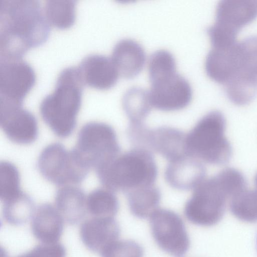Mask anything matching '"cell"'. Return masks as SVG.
<instances>
[{
    "label": "cell",
    "mask_w": 257,
    "mask_h": 257,
    "mask_svg": "<svg viewBox=\"0 0 257 257\" xmlns=\"http://www.w3.org/2000/svg\"><path fill=\"white\" fill-rule=\"evenodd\" d=\"M66 254V249L62 244L43 243L17 257H65Z\"/></svg>",
    "instance_id": "33"
},
{
    "label": "cell",
    "mask_w": 257,
    "mask_h": 257,
    "mask_svg": "<svg viewBox=\"0 0 257 257\" xmlns=\"http://www.w3.org/2000/svg\"><path fill=\"white\" fill-rule=\"evenodd\" d=\"M124 194L131 213L141 219L150 217L158 209L161 198V191L155 184L138 188Z\"/></svg>",
    "instance_id": "21"
},
{
    "label": "cell",
    "mask_w": 257,
    "mask_h": 257,
    "mask_svg": "<svg viewBox=\"0 0 257 257\" xmlns=\"http://www.w3.org/2000/svg\"><path fill=\"white\" fill-rule=\"evenodd\" d=\"M20 177L19 170L13 163L3 161L0 163V198L2 202L19 195Z\"/></svg>",
    "instance_id": "28"
},
{
    "label": "cell",
    "mask_w": 257,
    "mask_h": 257,
    "mask_svg": "<svg viewBox=\"0 0 257 257\" xmlns=\"http://www.w3.org/2000/svg\"><path fill=\"white\" fill-rule=\"evenodd\" d=\"M50 32L38 1H0V58H22L45 43Z\"/></svg>",
    "instance_id": "1"
},
{
    "label": "cell",
    "mask_w": 257,
    "mask_h": 257,
    "mask_svg": "<svg viewBox=\"0 0 257 257\" xmlns=\"http://www.w3.org/2000/svg\"><path fill=\"white\" fill-rule=\"evenodd\" d=\"M164 177L172 187L189 190L194 189L206 177V169L199 160L186 155L169 162Z\"/></svg>",
    "instance_id": "14"
},
{
    "label": "cell",
    "mask_w": 257,
    "mask_h": 257,
    "mask_svg": "<svg viewBox=\"0 0 257 257\" xmlns=\"http://www.w3.org/2000/svg\"><path fill=\"white\" fill-rule=\"evenodd\" d=\"M3 216L10 224L20 225L32 218L36 208L32 198L22 191L19 195L3 202Z\"/></svg>",
    "instance_id": "24"
},
{
    "label": "cell",
    "mask_w": 257,
    "mask_h": 257,
    "mask_svg": "<svg viewBox=\"0 0 257 257\" xmlns=\"http://www.w3.org/2000/svg\"><path fill=\"white\" fill-rule=\"evenodd\" d=\"M254 184L255 186L256 189L257 190V173L256 174L254 177Z\"/></svg>",
    "instance_id": "34"
},
{
    "label": "cell",
    "mask_w": 257,
    "mask_h": 257,
    "mask_svg": "<svg viewBox=\"0 0 257 257\" xmlns=\"http://www.w3.org/2000/svg\"><path fill=\"white\" fill-rule=\"evenodd\" d=\"M75 1H46L44 13L50 25L60 29L69 28L76 18Z\"/></svg>",
    "instance_id": "26"
},
{
    "label": "cell",
    "mask_w": 257,
    "mask_h": 257,
    "mask_svg": "<svg viewBox=\"0 0 257 257\" xmlns=\"http://www.w3.org/2000/svg\"><path fill=\"white\" fill-rule=\"evenodd\" d=\"M122 104L132 123L143 122L153 107L149 91L138 87L131 88L124 94Z\"/></svg>",
    "instance_id": "23"
},
{
    "label": "cell",
    "mask_w": 257,
    "mask_h": 257,
    "mask_svg": "<svg viewBox=\"0 0 257 257\" xmlns=\"http://www.w3.org/2000/svg\"><path fill=\"white\" fill-rule=\"evenodd\" d=\"M151 83L149 91L151 104L157 109L175 111L190 103L192 96L188 81L177 72L156 79Z\"/></svg>",
    "instance_id": "10"
},
{
    "label": "cell",
    "mask_w": 257,
    "mask_h": 257,
    "mask_svg": "<svg viewBox=\"0 0 257 257\" xmlns=\"http://www.w3.org/2000/svg\"><path fill=\"white\" fill-rule=\"evenodd\" d=\"M55 205L63 220L70 224L80 222L87 211L85 194L81 188L75 185L62 186L58 190Z\"/></svg>",
    "instance_id": "20"
},
{
    "label": "cell",
    "mask_w": 257,
    "mask_h": 257,
    "mask_svg": "<svg viewBox=\"0 0 257 257\" xmlns=\"http://www.w3.org/2000/svg\"><path fill=\"white\" fill-rule=\"evenodd\" d=\"M84 85L77 67L65 68L58 75L53 92L40 103L43 120L60 138L69 137L75 128Z\"/></svg>",
    "instance_id": "2"
},
{
    "label": "cell",
    "mask_w": 257,
    "mask_h": 257,
    "mask_svg": "<svg viewBox=\"0 0 257 257\" xmlns=\"http://www.w3.org/2000/svg\"><path fill=\"white\" fill-rule=\"evenodd\" d=\"M144 253L142 246L132 240H117L100 252L101 257H143Z\"/></svg>",
    "instance_id": "32"
},
{
    "label": "cell",
    "mask_w": 257,
    "mask_h": 257,
    "mask_svg": "<svg viewBox=\"0 0 257 257\" xmlns=\"http://www.w3.org/2000/svg\"><path fill=\"white\" fill-rule=\"evenodd\" d=\"M63 221L55 206L43 203L36 208L31 218L32 232L43 243H57L62 234Z\"/></svg>",
    "instance_id": "18"
},
{
    "label": "cell",
    "mask_w": 257,
    "mask_h": 257,
    "mask_svg": "<svg viewBox=\"0 0 257 257\" xmlns=\"http://www.w3.org/2000/svg\"><path fill=\"white\" fill-rule=\"evenodd\" d=\"M96 174L105 189L124 194L138 188L154 185L158 169L152 152L134 148L120 154Z\"/></svg>",
    "instance_id": "3"
},
{
    "label": "cell",
    "mask_w": 257,
    "mask_h": 257,
    "mask_svg": "<svg viewBox=\"0 0 257 257\" xmlns=\"http://www.w3.org/2000/svg\"><path fill=\"white\" fill-rule=\"evenodd\" d=\"M80 160L95 172L104 168L119 155L121 148L114 129L109 124L91 121L80 130L72 149Z\"/></svg>",
    "instance_id": "5"
},
{
    "label": "cell",
    "mask_w": 257,
    "mask_h": 257,
    "mask_svg": "<svg viewBox=\"0 0 257 257\" xmlns=\"http://www.w3.org/2000/svg\"><path fill=\"white\" fill-rule=\"evenodd\" d=\"M240 70L257 76V36L238 42Z\"/></svg>",
    "instance_id": "31"
},
{
    "label": "cell",
    "mask_w": 257,
    "mask_h": 257,
    "mask_svg": "<svg viewBox=\"0 0 257 257\" xmlns=\"http://www.w3.org/2000/svg\"><path fill=\"white\" fill-rule=\"evenodd\" d=\"M120 229L114 217H93L86 220L80 228L81 239L89 250L100 253L118 240Z\"/></svg>",
    "instance_id": "16"
},
{
    "label": "cell",
    "mask_w": 257,
    "mask_h": 257,
    "mask_svg": "<svg viewBox=\"0 0 257 257\" xmlns=\"http://www.w3.org/2000/svg\"><path fill=\"white\" fill-rule=\"evenodd\" d=\"M0 125L8 139L17 144H31L38 136L35 116L22 106L0 104Z\"/></svg>",
    "instance_id": "11"
},
{
    "label": "cell",
    "mask_w": 257,
    "mask_h": 257,
    "mask_svg": "<svg viewBox=\"0 0 257 257\" xmlns=\"http://www.w3.org/2000/svg\"><path fill=\"white\" fill-rule=\"evenodd\" d=\"M77 68L84 85L99 90L112 87L119 75L111 58L100 54L84 57Z\"/></svg>",
    "instance_id": "13"
},
{
    "label": "cell",
    "mask_w": 257,
    "mask_h": 257,
    "mask_svg": "<svg viewBox=\"0 0 257 257\" xmlns=\"http://www.w3.org/2000/svg\"><path fill=\"white\" fill-rule=\"evenodd\" d=\"M37 167L46 180L62 187L81 183L90 170L72 150L68 151L59 143L51 144L42 151Z\"/></svg>",
    "instance_id": "6"
},
{
    "label": "cell",
    "mask_w": 257,
    "mask_h": 257,
    "mask_svg": "<svg viewBox=\"0 0 257 257\" xmlns=\"http://www.w3.org/2000/svg\"><path fill=\"white\" fill-rule=\"evenodd\" d=\"M35 81L33 69L22 58H0V103L22 106Z\"/></svg>",
    "instance_id": "9"
},
{
    "label": "cell",
    "mask_w": 257,
    "mask_h": 257,
    "mask_svg": "<svg viewBox=\"0 0 257 257\" xmlns=\"http://www.w3.org/2000/svg\"><path fill=\"white\" fill-rule=\"evenodd\" d=\"M186 136V134L182 131L170 126L149 128L146 149L161 155L170 162L188 155Z\"/></svg>",
    "instance_id": "15"
},
{
    "label": "cell",
    "mask_w": 257,
    "mask_h": 257,
    "mask_svg": "<svg viewBox=\"0 0 257 257\" xmlns=\"http://www.w3.org/2000/svg\"><path fill=\"white\" fill-rule=\"evenodd\" d=\"M229 198L215 175L205 178L194 189L184 207L186 218L199 226H211L224 216Z\"/></svg>",
    "instance_id": "7"
},
{
    "label": "cell",
    "mask_w": 257,
    "mask_h": 257,
    "mask_svg": "<svg viewBox=\"0 0 257 257\" xmlns=\"http://www.w3.org/2000/svg\"><path fill=\"white\" fill-rule=\"evenodd\" d=\"M225 127L226 120L220 111L208 112L186 134L187 155L211 165L228 163L232 148L225 136Z\"/></svg>",
    "instance_id": "4"
},
{
    "label": "cell",
    "mask_w": 257,
    "mask_h": 257,
    "mask_svg": "<svg viewBox=\"0 0 257 257\" xmlns=\"http://www.w3.org/2000/svg\"><path fill=\"white\" fill-rule=\"evenodd\" d=\"M176 62L173 56L165 50L154 52L149 61V74L151 82L176 72Z\"/></svg>",
    "instance_id": "29"
},
{
    "label": "cell",
    "mask_w": 257,
    "mask_h": 257,
    "mask_svg": "<svg viewBox=\"0 0 257 257\" xmlns=\"http://www.w3.org/2000/svg\"><path fill=\"white\" fill-rule=\"evenodd\" d=\"M152 235L163 250L182 257L190 247V239L183 220L174 211L158 209L150 217Z\"/></svg>",
    "instance_id": "8"
},
{
    "label": "cell",
    "mask_w": 257,
    "mask_h": 257,
    "mask_svg": "<svg viewBox=\"0 0 257 257\" xmlns=\"http://www.w3.org/2000/svg\"><path fill=\"white\" fill-rule=\"evenodd\" d=\"M256 17V1L223 0L217 5L213 26L236 38L240 29Z\"/></svg>",
    "instance_id": "12"
},
{
    "label": "cell",
    "mask_w": 257,
    "mask_h": 257,
    "mask_svg": "<svg viewBox=\"0 0 257 257\" xmlns=\"http://www.w3.org/2000/svg\"><path fill=\"white\" fill-rule=\"evenodd\" d=\"M111 59L119 74L130 79L136 76L143 68L146 54L142 46L131 39H122L113 47Z\"/></svg>",
    "instance_id": "19"
},
{
    "label": "cell",
    "mask_w": 257,
    "mask_h": 257,
    "mask_svg": "<svg viewBox=\"0 0 257 257\" xmlns=\"http://www.w3.org/2000/svg\"><path fill=\"white\" fill-rule=\"evenodd\" d=\"M205 66L211 79L224 84L240 70L238 42L226 47H212L206 56Z\"/></svg>",
    "instance_id": "17"
},
{
    "label": "cell",
    "mask_w": 257,
    "mask_h": 257,
    "mask_svg": "<svg viewBox=\"0 0 257 257\" xmlns=\"http://www.w3.org/2000/svg\"><path fill=\"white\" fill-rule=\"evenodd\" d=\"M224 84L227 97L237 105L249 103L257 94V76L242 70L237 71Z\"/></svg>",
    "instance_id": "22"
},
{
    "label": "cell",
    "mask_w": 257,
    "mask_h": 257,
    "mask_svg": "<svg viewBox=\"0 0 257 257\" xmlns=\"http://www.w3.org/2000/svg\"><path fill=\"white\" fill-rule=\"evenodd\" d=\"M232 214L246 222L257 221V190L245 189L229 200Z\"/></svg>",
    "instance_id": "27"
},
{
    "label": "cell",
    "mask_w": 257,
    "mask_h": 257,
    "mask_svg": "<svg viewBox=\"0 0 257 257\" xmlns=\"http://www.w3.org/2000/svg\"><path fill=\"white\" fill-rule=\"evenodd\" d=\"M86 208L94 217H114L118 212L119 202L112 191L98 188L86 197Z\"/></svg>",
    "instance_id": "25"
},
{
    "label": "cell",
    "mask_w": 257,
    "mask_h": 257,
    "mask_svg": "<svg viewBox=\"0 0 257 257\" xmlns=\"http://www.w3.org/2000/svg\"><path fill=\"white\" fill-rule=\"evenodd\" d=\"M215 176L229 200L247 189V182L244 176L234 168H225L215 175Z\"/></svg>",
    "instance_id": "30"
}]
</instances>
